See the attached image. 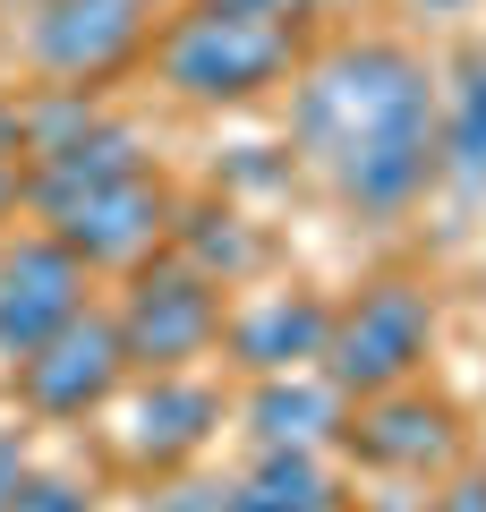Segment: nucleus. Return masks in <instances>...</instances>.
I'll list each match as a JSON object with an SVG mask.
<instances>
[{
  "mask_svg": "<svg viewBox=\"0 0 486 512\" xmlns=\"http://www.w3.org/2000/svg\"><path fill=\"white\" fill-rule=\"evenodd\" d=\"M290 137L359 214H401L435 180V86L401 43H342L299 69Z\"/></svg>",
  "mask_w": 486,
  "mask_h": 512,
  "instance_id": "nucleus-1",
  "label": "nucleus"
},
{
  "mask_svg": "<svg viewBox=\"0 0 486 512\" xmlns=\"http://www.w3.org/2000/svg\"><path fill=\"white\" fill-rule=\"evenodd\" d=\"M299 60V0H197L154 43V69L188 103H248Z\"/></svg>",
  "mask_w": 486,
  "mask_h": 512,
  "instance_id": "nucleus-2",
  "label": "nucleus"
},
{
  "mask_svg": "<svg viewBox=\"0 0 486 512\" xmlns=\"http://www.w3.org/2000/svg\"><path fill=\"white\" fill-rule=\"evenodd\" d=\"M427 342H435V299L418 291V282H376V291H359L333 325H324V384L333 393H393V384H410L418 367H427Z\"/></svg>",
  "mask_w": 486,
  "mask_h": 512,
  "instance_id": "nucleus-3",
  "label": "nucleus"
},
{
  "mask_svg": "<svg viewBox=\"0 0 486 512\" xmlns=\"http://www.w3.org/2000/svg\"><path fill=\"white\" fill-rule=\"evenodd\" d=\"M43 231L77 256V265H137L171 231V197L154 171H120V180H77V188H26Z\"/></svg>",
  "mask_w": 486,
  "mask_h": 512,
  "instance_id": "nucleus-4",
  "label": "nucleus"
},
{
  "mask_svg": "<svg viewBox=\"0 0 486 512\" xmlns=\"http://www.w3.org/2000/svg\"><path fill=\"white\" fill-rule=\"evenodd\" d=\"M111 325H120L128 367H154V376H171V367L205 359V350L222 342L214 274H205L197 256H162V265H145V274H137V291H128V308L111 316Z\"/></svg>",
  "mask_w": 486,
  "mask_h": 512,
  "instance_id": "nucleus-5",
  "label": "nucleus"
},
{
  "mask_svg": "<svg viewBox=\"0 0 486 512\" xmlns=\"http://www.w3.org/2000/svg\"><path fill=\"white\" fill-rule=\"evenodd\" d=\"M128 376V350H120V325L94 308H77L60 333H43L35 350L18 359V393L43 410V419H86L120 393Z\"/></svg>",
  "mask_w": 486,
  "mask_h": 512,
  "instance_id": "nucleus-6",
  "label": "nucleus"
},
{
  "mask_svg": "<svg viewBox=\"0 0 486 512\" xmlns=\"http://www.w3.org/2000/svg\"><path fill=\"white\" fill-rule=\"evenodd\" d=\"M77 308H86V265H77L52 231L0 248V350H9V359H26V350H35L43 333H60Z\"/></svg>",
  "mask_w": 486,
  "mask_h": 512,
  "instance_id": "nucleus-7",
  "label": "nucleus"
},
{
  "mask_svg": "<svg viewBox=\"0 0 486 512\" xmlns=\"http://www.w3.org/2000/svg\"><path fill=\"white\" fill-rule=\"evenodd\" d=\"M137 52H145V0H43L35 18V60L60 86H94Z\"/></svg>",
  "mask_w": 486,
  "mask_h": 512,
  "instance_id": "nucleus-8",
  "label": "nucleus"
},
{
  "mask_svg": "<svg viewBox=\"0 0 486 512\" xmlns=\"http://www.w3.org/2000/svg\"><path fill=\"white\" fill-rule=\"evenodd\" d=\"M214 419H222V402L171 367V376H154V384L137 393V410H128V427H120V453L171 470V461H188L205 436H214Z\"/></svg>",
  "mask_w": 486,
  "mask_h": 512,
  "instance_id": "nucleus-9",
  "label": "nucleus"
},
{
  "mask_svg": "<svg viewBox=\"0 0 486 512\" xmlns=\"http://www.w3.org/2000/svg\"><path fill=\"white\" fill-rule=\"evenodd\" d=\"M350 444H359V461H376V470H427V461L452 453V419L435 402H418L410 384H393V393H367Z\"/></svg>",
  "mask_w": 486,
  "mask_h": 512,
  "instance_id": "nucleus-10",
  "label": "nucleus"
},
{
  "mask_svg": "<svg viewBox=\"0 0 486 512\" xmlns=\"http://www.w3.org/2000/svg\"><path fill=\"white\" fill-rule=\"evenodd\" d=\"M324 325H333L324 299L282 291V299H256L248 316H231V350H239V367H256V376H290V367H307L324 350Z\"/></svg>",
  "mask_w": 486,
  "mask_h": 512,
  "instance_id": "nucleus-11",
  "label": "nucleus"
},
{
  "mask_svg": "<svg viewBox=\"0 0 486 512\" xmlns=\"http://www.w3.org/2000/svg\"><path fill=\"white\" fill-rule=\"evenodd\" d=\"M342 402L350 393H333L324 376H265L256 384V402H248V427H256V444L265 453H316L333 427H342Z\"/></svg>",
  "mask_w": 486,
  "mask_h": 512,
  "instance_id": "nucleus-12",
  "label": "nucleus"
},
{
  "mask_svg": "<svg viewBox=\"0 0 486 512\" xmlns=\"http://www.w3.org/2000/svg\"><path fill=\"white\" fill-rule=\"evenodd\" d=\"M222 512H342V495H333V478H324L316 453H265L222 495Z\"/></svg>",
  "mask_w": 486,
  "mask_h": 512,
  "instance_id": "nucleus-13",
  "label": "nucleus"
},
{
  "mask_svg": "<svg viewBox=\"0 0 486 512\" xmlns=\"http://www.w3.org/2000/svg\"><path fill=\"white\" fill-rule=\"evenodd\" d=\"M435 171L486 188V52L461 60V86H452V111L435 120Z\"/></svg>",
  "mask_w": 486,
  "mask_h": 512,
  "instance_id": "nucleus-14",
  "label": "nucleus"
},
{
  "mask_svg": "<svg viewBox=\"0 0 486 512\" xmlns=\"http://www.w3.org/2000/svg\"><path fill=\"white\" fill-rule=\"evenodd\" d=\"M9 512H94V495L77 487V478H60V470H26Z\"/></svg>",
  "mask_w": 486,
  "mask_h": 512,
  "instance_id": "nucleus-15",
  "label": "nucleus"
},
{
  "mask_svg": "<svg viewBox=\"0 0 486 512\" xmlns=\"http://www.w3.org/2000/svg\"><path fill=\"white\" fill-rule=\"evenodd\" d=\"M18 478H26V436H18V427H0V512L18 504Z\"/></svg>",
  "mask_w": 486,
  "mask_h": 512,
  "instance_id": "nucleus-16",
  "label": "nucleus"
},
{
  "mask_svg": "<svg viewBox=\"0 0 486 512\" xmlns=\"http://www.w3.org/2000/svg\"><path fill=\"white\" fill-rule=\"evenodd\" d=\"M435 512H486V470H461L444 495H435Z\"/></svg>",
  "mask_w": 486,
  "mask_h": 512,
  "instance_id": "nucleus-17",
  "label": "nucleus"
},
{
  "mask_svg": "<svg viewBox=\"0 0 486 512\" xmlns=\"http://www.w3.org/2000/svg\"><path fill=\"white\" fill-rule=\"evenodd\" d=\"M26 154V120H18V103H0V163H18Z\"/></svg>",
  "mask_w": 486,
  "mask_h": 512,
  "instance_id": "nucleus-18",
  "label": "nucleus"
},
{
  "mask_svg": "<svg viewBox=\"0 0 486 512\" xmlns=\"http://www.w3.org/2000/svg\"><path fill=\"white\" fill-rule=\"evenodd\" d=\"M9 205H26V163H0V214Z\"/></svg>",
  "mask_w": 486,
  "mask_h": 512,
  "instance_id": "nucleus-19",
  "label": "nucleus"
},
{
  "mask_svg": "<svg viewBox=\"0 0 486 512\" xmlns=\"http://www.w3.org/2000/svg\"><path fill=\"white\" fill-rule=\"evenodd\" d=\"M418 9H461V0H418Z\"/></svg>",
  "mask_w": 486,
  "mask_h": 512,
  "instance_id": "nucleus-20",
  "label": "nucleus"
}]
</instances>
